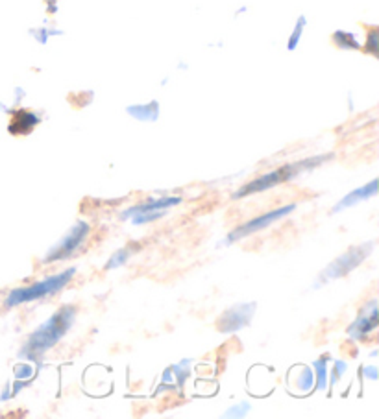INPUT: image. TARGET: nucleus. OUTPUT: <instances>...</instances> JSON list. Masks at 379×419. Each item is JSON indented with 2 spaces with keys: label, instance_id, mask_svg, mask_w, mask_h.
Masks as SVG:
<instances>
[{
  "label": "nucleus",
  "instance_id": "nucleus-3",
  "mask_svg": "<svg viewBox=\"0 0 379 419\" xmlns=\"http://www.w3.org/2000/svg\"><path fill=\"white\" fill-rule=\"evenodd\" d=\"M74 274H76V270L71 268V270H65L63 274H60V276L47 277L44 281L35 283L32 287L13 290V292H10L8 299H6V307H15V305L28 303V301H33V299L44 298V296H50V294L60 292L61 288L71 281V277L74 276Z\"/></svg>",
  "mask_w": 379,
  "mask_h": 419
},
{
  "label": "nucleus",
  "instance_id": "nucleus-4",
  "mask_svg": "<svg viewBox=\"0 0 379 419\" xmlns=\"http://www.w3.org/2000/svg\"><path fill=\"white\" fill-rule=\"evenodd\" d=\"M291 211H294V205H285V207H280V209L270 211L267 215L258 216V218H253V220L246 222V224H242L241 227H237L235 231L230 233V237H228V242H235L239 238H244L248 235H253V233H258L259 229H264L267 226H270L272 222L280 220L283 216H287Z\"/></svg>",
  "mask_w": 379,
  "mask_h": 419
},
{
  "label": "nucleus",
  "instance_id": "nucleus-6",
  "mask_svg": "<svg viewBox=\"0 0 379 419\" xmlns=\"http://www.w3.org/2000/svg\"><path fill=\"white\" fill-rule=\"evenodd\" d=\"M370 246H372V244H367V246H361V248H355L352 249V251L344 253L341 259H337L330 268H326L322 277H326V279H337V277L344 276V274H348L350 270H353V268L370 253V249H372Z\"/></svg>",
  "mask_w": 379,
  "mask_h": 419
},
{
  "label": "nucleus",
  "instance_id": "nucleus-9",
  "mask_svg": "<svg viewBox=\"0 0 379 419\" xmlns=\"http://www.w3.org/2000/svg\"><path fill=\"white\" fill-rule=\"evenodd\" d=\"M376 327H378V309L374 307L372 312H370V318H367V314H364V320L355 321L350 331H357V337L355 338H364L367 337V332H369L370 329H376Z\"/></svg>",
  "mask_w": 379,
  "mask_h": 419
},
{
  "label": "nucleus",
  "instance_id": "nucleus-11",
  "mask_svg": "<svg viewBox=\"0 0 379 419\" xmlns=\"http://www.w3.org/2000/svg\"><path fill=\"white\" fill-rule=\"evenodd\" d=\"M302 24H303V19H302V21H300V24H298V28H296V32H294V35H292L291 43H289V48H294V46H296L298 37H300V33H302Z\"/></svg>",
  "mask_w": 379,
  "mask_h": 419
},
{
  "label": "nucleus",
  "instance_id": "nucleus-5",
  "mask_svg": "<svg viewBox=\"0 0 379 419\" xmlns=\"http://www.w3.org/2000/svg\"><path fill=\"white\" fill-rule=\"evenodd\" d=\"M87 233H89L87 224H85V222H78L76 226L72 227V231L69 233V235H67V237L63 238V240H61L52 251H50L49 257H47V262L67 259L69 255L74 253V251L80 248V244H82L83 238L87 237Z\"/></svg>",
  "mask_w": 379,
  "mask_h": 419
},
{
  "label": "nucleus",
  "instance_id": "nucleus-7",
  "mask_svg": "<svg viewBox=\"0 0 379 419\" xmlns=\"http://www.w3.org/2000/svg\"><path fill=\"white\" fill-rule=\"evenodd\" d=\"M376 193H378V181H376V179H372V181H370V185L357 188V190H353V193L348 194L346 198L342 199L341 204L337 205L333 211H335V213H339V211L346 209V207H350V205H355L357 202H361V199H367V198H370V196H374Z\"/></svg>",
  "mask_w": 379,
  "mask_h": 419
},
{
  "label": "nucleus",
  "instance_id": "nucleus-2",
  "mask_svg": "<svg viewBox=\"0 0 379 419\" xmlns=\"http://www.w3.org/2000/svg\"><path fill=\"white\" fill-rule=\"evenodd\" d=\"M322 159H324V157H314V159L300 161V163H292V165L281 166V168H278V170L274 172H269V174H264V176L253 179L252 183L244 185V187L235 194V198H242V196H248V194H255V193H261V190H267V188H272L274 185H280V183L298 176V174H302L303 170L313 168V166L319 165Z\"/></svg>",
  "mask_w": 379,
  "mask_h": 419
},
{
  "label": "nucleus",
  "instance_id": "nucleus-10",
  "mask_svg": "<svg viewBox=\"0 0 379 419\" xmlns=\"http://www.w3.org/2000/svg\"><path fill=\"white\" fill-rule=\"evenodd\" d=\"M130 255H132V249H128V248L121 249V251H117V253L111 257L110 262H108V266H106V268H115V266L124 265Z\"/></svg>",
  "mask_w": 379,
  "mask_h": 419
},
{
  "label": "nucleus",
  "instance_id": "nucleus-1",
  "mask_svg": "<svg viewBox=\"0 0 379 419\" xmlns=\"http://www.w3.org/2000/svg\"><path fill=\"white\" fill-rule=\"evenodd\" d=\"M74 320V309L72 307H65V309L58 310L47 323L39 327L37 331L33 332L32 338L26 344V353L32 357L44 353L47 349H50L63 335L67 329L72 326Z\"/></svg>",
  "mask_w": 379,
  "mask_h": 419
},
{
  "label": "nucleus",
  "instance_id": "nucleus-8",
  "mask_svg": "<svg viewBox=\"0 0 379 419\" xmlns=\"http://www.w3.org/2000/svg\"><path fill=\"white\" fill-rule=\"evenodd\" d=\"M180 204V198H165V199H158V202H149V204L143 205H135L133 209H130L126 213V216L139 215V213H149V211L155 209H163V207H171V205Z\"/></svg>",
  "mask_w": 379,
  "mask_h": 419
}]
</instances>
